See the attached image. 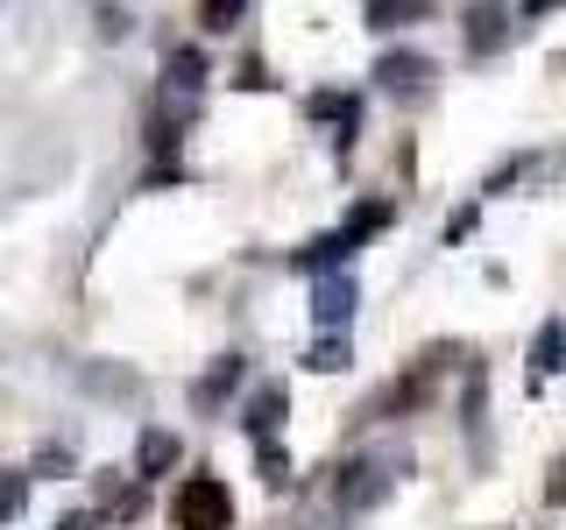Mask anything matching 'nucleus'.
Returning a JSON list of instances; mask_svg holds the SVG:
<instances>
[{
    "label": "nucleus",
    "instance_id": "nucleus-1",
    "mask_svg": "<svg viewBox=\"0 0 566 530\" xmlns=\"http://www.w3.org/2000/svg\"><path fill=\"white\" fill-rule=\"evenodd\" d=\"M397 481H403V446H368V453L340 459V474H333V509H340V517H361V509H376Z\"/></svg>",
    "mask_w": 566,
    "mask_h": 530
},
{
    "label": "nucleus",
    "instance_id": "nucleus-15",
    "mask_svg": "<svg viewBox=\"0 0 566 530\" xmlns=\"http://www.w3.org/2000/svg\"><path fill=\"white\" fill-rule=\"evenodd\" d=\"M347 361H354L347 332H318V347L305 353V368H318V375H333V368H347Z\"/></svg>",
    "mask_w": 566,
    "mask_h": 530
},
{
    "label": "nucleus",
    "instance_id": "nucleus-10",
    "mask_svg": "<svg viewBox=\"0 0 566 530\" xmlns=\"http://www.w3.org/2000/svg\"><path fill=\"white\" fill-rule=\"evenodd\" d=\"M241 375H248L241 353H220V361H212L206 375L191 382V403H199V411H220V396H227V389H241Z\"/></svg>",
    "mask_w": 566,
    "mask_h": 530
},
{
    "label": "nucleus",
    "instance_id": "nucleus-8",
    "mask_svg": "<svg viewBox=\"0 0 566 530\" xmlns=\"http://www.w3.org/2000/svg\"><path fill=\"white\" fill-rule=\"evenodd\" d=\"M460 424H468V446L489 453V375L468 368V389H460Z\"/></svg>",
    "mask_w": 566,
    "mask_h": 530
},
{
    "label": "nucleus",
    "instance_id": "nucleus-20",
    "mask_svg": "<svg viewBox=\"0 0 566 530\" xmlns=\"http://www.w3.org/2000/svg\"><path fill=\"white\" fill-rule=\"evenodd\" d=\"M468 234H474V205H460L453 220H447V247H453V241H468Z\"/></svg>",
    "mask_w": 566,
    "mask_h": 530
},
{
    "label": "nucleus",
    "instance_id": "nucleus-6",
    "mask_svg": "<svg viewBox=\"0 0 566 530\" xmlns=\"http://www.w3.org/2000/svg\"><path fill=\"white\" fill-rule=\"evenodd\" d=\"M376 85L397 99H424L432 93V57H418V50H389V57L376 64Z\"/></svg>",
    "mask_w": 566,
    "mask_h": 530
},
{
    "label": "nucleus",
    "instance_id": "nucleus-18",
    "mask_svg": "<svg viewBox=\"0 0 566 530\" xmlns=\"http://www.w3.org/2000/svg\"><path fill=\"white\" fill-rule=\"evenodd\" d=\"M255 459H262V481L270 488L291 481V453H276V438H255Z\"/></svg>",
    "mask_w": 566,
    "mask_h": 530
},
{
    "label": "nucleus",
    "instance_id": "nucleus-12",
    "mask_svg": "<svg viewBox=\"0 0 566 530\" xmlns=\"http://www.w3.org/2000/svg\"><path fill=\"white\" fill-rule=\"evenodd\" d=\"M559 368H566V318H545V326H538V340H531V375H559Z\"/></svg>",
    "mask_w": 566,
    "mask_h": 530
},
{
    "label": "nucleus",
    "instance_id": "nucleus-3",
    "mask_svg": "<svg viewBox=\"0 0 566 530\" xmlns=\"http://www.w3.org/2000/svg\"><path fill=\"white\" fill-rule=\"evenodd\" d=\"M177 530H234V495L212 474H191L177 488Z\"/></svg>",
    "mask_w": 566,
    "mask_h": 530
},
{
    "label": "nucleus",
    "instance_id": "nucleus-19",
    "mask_svg": "<svg viewBox=\"0 0 566 530\" xmlns=\"http://www.w3.org/2000/svg\"><path fill=\"white\" fill-rule=\"evenodd\" d=\"M35 474H71V446H43L35 453Z\"/></svg>",
    "mask_w": 566,
    "mask_h": 530
},
{
    "label": "nucleus",
    "instance_id": "nucleus-16",
    "mask_svg": "<svg viewBox=\"0 0 566 530\" xmlns=\"http://www.w3.org/2000/svg\"><path fill=\"white\" fill-rule=\"evenodd\" d=\"M241 8H248V0H199V29L206 35H227V29L241 22Z\"/></svg>",
    "mask_w": 566,
    "mask_h": 530
},
{
    "label": "nucleus",
    "instance_id": "nucleus-13",
    "mask_svg": "<svg viewBox=\"0 0 566 530\" xmlns=\"http://www.w3.org/2000/svg\"><path fill=\"white\" fill-rule=\"evenodd\" d=\"M283 403H291V396H283V382H270V389H255V396H248V438H276V424H283Z\"/></svg>",
    "mask_w": 566,
    "mask_h": 530
},
{
    "label": "nucleus",
    "instance_id": "nucleus-5",
    "mask_svg": "<svg viewBox=\"0 0 566 530\" xmlns=\"http://www.w3.org/2000/svg\"><path fill=\"white\" fill-rule=\"evenodd\" d=\"M354 305H361V283H354L347 269H333V276L312 283V326H318V332H347Z\"/></svg>",
    "mask_w": 566,
    "mask_h": 530
},
{
    "label": "nucleus",
    "instance_id": "nucleus-9",
    "mask_svg": "<svg viewBox=\"0 0 566 530\" xmlns=\"http://www.w3.org/2000/svg\"><path fill=\"white\" fill-rule=\"evenodd\" d=\"M164 93H177V106L191 114V99H199V85H206V50H170V64H164Z\"/></svg>",
    "mask_w": 566,
    "mask_h": 530
},
{
    "label": "nucleus",
    "instance_id": "nucleus-23",
    "mask_svg": "<svg viewBox=\"0 0 566 530\" xmlns=\"http://www.w3.org/2000/svg\"><path fill=\"white\" fill-rule=\"evenodd\" d=\"M57 530H99V517H93V509H78V517H64Z\"/></svg>",
    "mask_w": 566,
    "mask_h": 530
},
{
    "label": "nucleus",
    "instance_id": "nucleus-22",
    "mask_svg": "<svg viewBox=\"0 0 566 530\" xmlns=\"http://www.w3.org/2000/svg\"><path fill=\"white\" fill-rule=\"evenodd\" d=\"M128 29H135V22H128L120 8H106V14H99V35H128Z\"/></svg>",
    "mask_w": 566,
    "mask_h": 530
},
{
    "label": "nucleus",
    "instance_id": "nucleus-2",
    "mask_svg": "<svg viewBox=\"0 0 566 530\" xmlns=\"http://www.w3.org/2000/svg\"><path fill=\"white\" fill-rule=\"evenodd\" d=\"M389 220H397V205H389V199H368V205H354L347 220L333 226V234H318L312 247H297L291 262H297V269H312V276H333V269H347V262H354V247H361V241H376Z\"/></svg>",
    "mask_w": 566,
    "mask_h": 530
},
{
    "label": "nucleus",
    "instance_id": "nucleus-21",
    "mask_svg": "<svg viewBox=\"0 0 566 530\" xmlns=\"http://www.w3.org/2000/svg\"><path fill=\"white\" fill-rule=\"evenodd\" d=\"M545 502H559V509H566V453L553 459V481H545Z\"/></svg>",
    "mask_w": 566,
    "mask_h": 530
},
{
    "label": "nucleus",
    "instance_id": "nucleus-7",
    "mask_svg": "<svg viewBox=\"0 0 566 530\" xmlns=\"http://www.w3.org/2000/svg\"><path fill=\"white\" fill-rule=\"evenodd\" d=\"M510 35V0H474L468 8V50L474 57H495Z\"/></svg>",
    "mask_w": 566,
    "mask_h": 530
},
{
    "label": "nucleus",
    "instance_id": "nucleus-11",
    "mask_svg": "<svg viewBox=\"0 0 566 530\" xmlns=\"http://www.w3.org/2000/svg\"><path fill=\"white\" fill-rule=\"evenodd\" d=\"M177 432H142V446H135V481H164V474L177 467Z\"/></svg>",
    "mask_w": 566,
    "mask_h": 530
},
{
    "label": "nucleus",
    "instance_id": "nucleus-14",
    "mask_svg": "<svg viewBox=\"0 0 566 530\" xmlns=\"http://www.w3.org/2000/svg\"><path fill=\"white\" fill-rule=\"evenodd\" d=\"M424 14H432V0H368V29H403Z\"/></svg>",
    "mask_w": 566,
    "mask_h": 530
},
{
    "label": "nucleus",
    "instance_id": "nucleus-17",
    "mask_svg": "<svg viewBox=\"0 0 566 530\" xmlns=\"http://www.w3.org/2000/svg\"><path fill=\"white\" fill-rule=\"evenodd\" d=\"M22 502H29V474L0 467V523H14V517H22Z\"/></svg>",
    "mask_w": 566,
    "mask_h": 530
},
{
    "label": "nucleus",
    "instance_id": "nucleus-24",
    "mask_svg": "<svg viewBox=\"0 0 566 530\" xmlns=\"http://www.w3.org/2000/svg\"><path fill=\"white\" fill-rule=\"evenodd\" d=\"M545 8H559V0H524V14H545Z\"/></svg>",
    "mask_w": 566,
    "mask_h": 530
},
{
    "label": "nucleus",
    "instance_id": "nucleus-4",
    "mask_svg": "<svg viewBox=\"0 0 566 530\" xmlns=\"http://www.w3.org/2000/svg\"><path fill=\"white\" fill-rule=\"evenodd\" d=\"M447 361H453V347H424L418 361H411V375H403V382H389L382 396H376V417H411L418 403L432 396V382H439V368H447Z\"/></svg>",
    "mask_w": 566,
    "mask_h": 530
}]
</instances>
